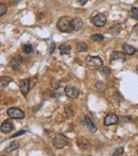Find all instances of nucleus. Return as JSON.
Segmentation results:
<instances>
[{"instance_id": "f257e3e1", "label": "nucleus", "mask_w": 138, "mask_h": 156, "mask_svg": "<svg viewBox=\"0 0 138 156\" xmlns=\"http://www.w3.org/2000/svg\"><path fill=\"white\" fill-rule=\"evenodd\" d=\"M56 27L61 32H66V33H69V32L74 30L72 27H71V20L68 16H63V17L58 19Z\"/></svg>"}, {"instance_id": "f03ea898", "label": "nucleus", "mask_w": 138, "mask_h": 156, "mask_svg": "<svg viewBox=\"0 0 138 156\" xmlns=\"http://www.w3.org/2000/svg\"><path fill=\"white\" fill-rule=\"evenodd\" d=\"M86 65L92 70H98L103 66V61L99 56H89L86 60Z\"/></svg>"}, {"instance_id": "7ed1b4c3", "label": "nucleus", "mask_w": 138, "mask_h": 156, "mask_svg": "<svg viewBox=\"0 0 138 156\" xmlns=\"http://www.w3.org/2000/svg\"><path fill=\"white\" fill-rule=\"evenodd\" d=\"M52 144H53V146H54L55 149H63V148H65L66 146H67L68 140L64 135L58 134V135H55V137L53 138Z\"/></svg>"}, {"instance_id": "20e7f679", "label": "nucleus", "mask_w": 138, "mask_h": 156, "mask_svg": "<svg viewBox=\"0 0 138 156\" xmlns=\"http://www.w3.org/2000/svg\"><path fill=\"white\" fill-rule=\"evenodd\" d=\"M8 116L10 118H13V119H24L26 117L24 110L18 108V107H11L8 110Z\"/></svg>"}, {"instance_id": "39448f33", "label": "nucleus", "mask_w": 138, "mask_h": 156, "mask_svg": "<svg viewBox=\"0 0 138 156\" xmlns=\"http://www.w3.org/2000/svg\"><path fill=\"white\" fill-rule=\"evenodd\" d=\"M106 21H107V18H106V16H105L104 14H102V13L97 14V15L92 16V25L96 26V27H98V28L103 27V26L106 24Z\"/></svg>"}, {"instance_id": "423d86ee", "label": "nucleus", "mask_w": 138, "mask_h": 156, "mask_svg": "<svg viewBox=\"0 0 138 156\" xmlns=\"http://www.w3.org/2000/svg\"><path fill=\"white\" fill-rule=\"evenodd\" d=\"M64 92H65V95L70 99H77L78 97H79V95H80L79 89L74 87V86H66L64 89Z\"/></svg>"}, {"instance_id": "0eeeda50", "label": "nucleus", "mask_w": 138, "mask_h": 156, "mask_svg": "<svg viewBox=\"0 0 138 156\" xmlns=\"http://www.w3.org/2000/svg\"><path fill=\"white\" fill-rule=\"evenodd\" d=\"M119 122V118L117 116L116 114H107L104 118V125L105 126H110L114 125V124H117Z\"/></svg>"}, {"instance_id": "6e6552de", "label": "nucleus", "mask_w": 138, "mask_h": 156, "mask_svg": "<svg viewBox=\"0 0 138 156\" xmlns=\"http://www.w3.org/2000/svg\"><path fill=\"white\" fill-rule=\"evenodd\" d=\"M30 80L29 79H24V80H20V82H19V89H20V92H21L22 95H27L29 90H30Z\"/></svg>"}, {"instance_id": "1a4fd4ad", "label": "nucleus", "mask_w": 138, "mask_h": 156, "mask_svg": "<svg viewBox=\"0 0 138 156\" xmlns=\"http://www.w3.org/2000/svg\"><path fill=\"white\" fill-rule=\"evenodd\" d=\"M14 129V126H13V123L10 121V120H6V121H3L1 126H0V131L4 133V134H9L11 132L13 131Z\"/></svg>"}, {"instance_id": "9d476101", "label": "nucleus", "mask_w": 138, "mask_h": 156, "mask_svg": "<svg viewBox=\"0 0 138 156\" xmlns=\"http://www.w3.org/2000/svg\"><path fill=\"white\" fill-rule=\"evenodd\" d=\"M83 26H84V22H83L82 19L79 18V17H76V18L71 19V27H72V29H74V31L81 30L83 28Z\"/></svg>"}, {"instance_id": "9b49d317", "label": "nucleus", "mask_w": 138, "mask_h": 156, "mask_svg": "<svg viewBox=\"0 0 138 156\" xmlns=\"http://www.w3.org/2000/svg\"><path fill=\"white\" fill-rule=\"evenodd\" d=\"M126 61V53L124 52H119V51H114L110 55V62L113 63L114 61Z\"/></svg>"}, {"instance_id": "f8f14e48", "label": "nucleus", "mask_w": 138, "mask_h": 156, "mask_svg": "<svg viewBox=\"0 0 138 156\" xmlns=\"http://www.w3.org/2000/svg\"><path fill=\"white\" fill-rule=\"evenodd\" d=\"M77 144H78V147H80L81 149H83V150H86V149H88V148L90 147V142H89V140L84 137L79 138V139L77 140Z\"/></svg>"}, {"instance_id": "ddd939ff", "label": "nucleus", "mask_w": 138, "mask_h": 156, "mask_svg": "<svg viewBox=\"0 0 138 156\" xmlns=\"http://www.w3.org/2000/svg\"><path fill=\"white\" fill-rule=\"evenodd\" d=\"M84 120H85V123H86V125H87V128H88V130L92 133H96L97 132V130H98V128L94 124V122H92V120H90V118H89L88 116H85L84 117Z\"/></svg>"}, {"instance_id": "4468645a", "label": "nucleus", "mask_w": 138, "mask_h": 156, "mask_svg": "<svg viewBox=\"0 0 138 156\" xmlns=\"http://www.w3.org/2000/svg\"><path fill=\"white\" fill-rule=\"evenodd\" d=\"M122 49H123V52L128 55H133L137 52V49H136L135 47L130 46V45H128V44H124V45H123Z\"/></svg>"}, {"instance_id": "2eb2a0df", "label": "nucleus", "mask_w": 138, "mask_h": 156, "mask_svg": "<svg viewBox=\"0 0 138 156\" xmlns=\"http://www.w3.org/2000/svg\"><path fill=\"white\" fill-rule=\"evenodd\" d=\"M60 52L62 55H69L71 53V47L68 44H63L60 47Z\"/></svg>"}, {"instance_id": "dca6fc26", "label": "nucleus", "mask_w": 138, "mask_h": 156, "mask_svg": "<svg viewBox=\"0 0 138 156\" xmlns=\"http://www.w3.org/2000/svg\"><path fill=\"white\" fill-rule=\"evenodd\" d=\"M12 81V78L10 77H0V89H4Z\"/></svg>"}, {"instance_id": "f3484780", "label": "nucleus", "mask_w": 138, "mask_h": 156, "mask_svg": "<svg viewBox=\"0 0 138 156\" xmlns=\"http://www.w3.org/2000/svg\"><path fill=\"white\" fill-rule=\"evenodd\" d=\"M100 73H101L102 77L108 78L110 76V68L105 67V66H102V67L100 68Z\"/></svg>"}, {"instance_id": "a211bd4d", "label": "nucleus", "mask_w": 138, "mask_h": 156, "mask_svg": "<svg viewBox=\"0 0 138 156\" xmlns=\"http://www.w3.org/2000/svg\"><path fill=\"white\" fill-rule=\"evenodd\" d=\"M10 66H11L12 69H14V70H18L19 68H20V63H19L18 58H13L12 61H11V63H10Z\"/></svg>"}, {"instance_id": "6ab92c4d", "label": "nucleus", "mask_w": 138, "mask_h": 156, "mask_svg": "<svg viewBox=\"0 0 138 156\" xmlns=\"http://www.w3.org/2000/svg\"><path fill=\"white\" fill-rule=\"evenodd\" d=\"M18 148H19V142L18 141H14V142H12L9 147L6 148V152H12V151H14V150H17Z\"/></svg>"}, {"instance_id": "aec40b11", "label": "nucleus", "mask_w": 138, "mask_h": 156, "mask_svg": "<svg viewBox=\"0 0 138 156\" xmlns=\"http://www.w3.org/2000/svg\"><path fill=\"white\" fill-rule=\"evenodd\" d=\"M77 51L78 52H85L87 51V45L84 42H80L77 45Z\"/></svg>"}, {"instance_id": "412c9836", "label": "nucleus", "mask_w": 138, "mask_h": 156, "mask_svg": "<svg viewBox=\"0 0 138 156\" xmlns=\"http://www.w3.org/2000/svg\"><path fill=\"white\" fill-rule=\"evenodd\" d=\"M22 50H24V52H25V53L29 54V53H31V52L33 51V46H32V45H30V44H26V45H24V46H22Z\"/></svg>"}, {"instance_id": "4be33fe9", "label": "nucleus", "mask_w": 138, "mask_h": 156, "mask_svg": "<svg viewBox=\"0 0 138 156\" xmlns=\"http://www.w3.org/2000/svg\"><path fill=\"white\" fill-rule=\"evenodd\" d=\"M95 87H96V89H97L99 92H103L105 89H106V86H105L102 82H98L97 84H96Z\"/></svg>"}, {"instance_id": "5701e85b", "label": "nucleus", "mask_w": 138, "mask_h": 156, "mask_svg": "<svg viewBox=\"0 0 138 156\" xmlns=\"http://www.w3.org/2000/svg\"><path fill=\"white\" fill-rule=\"evenodd\" d=\"M131 16H132L133 19H135V20H138V8H132L131 9V12H130Z\"/></svg>"}, {"instance_id": "b1692460", "label": "nucleus", "mask_w": 138, "mask_h": 156, "mask_svg": "<svg viewBox=\"0 0 138 156\" xmlns=\"http://www.w3.org/2000/svg\"><path fill=\"white\" fill-rule=\"evenodd\" d=\"M103 40H104V36L101 34H95L92 36V40H94V42H102Z\"/></svg>"}, {"instance_id": "393cba45", "label": "nucleus", "mask_w": 138, "mask_h": 156, "mask_svg": "<svg viewBox=\"0 0 138 156\" xmlns=\"http://www.w3.org/2000/svg\"><path fill=\"white\" fill-rule=\"evenodd\" d=\"M6 11H8V6H6V4H4V3H0V17L6 14Z\"/></svg>"}, {"instance_id": "a878e982", "label": "nucleus", "mask_w": 138, "mask_h": 156, "mask_svg": "<svg viewBox=\"0 0 138 156\" xmlns=\"http://www.w3.org/2000/svg\"><path fill=\"white\" fill-rule=\"evenodd\" d=\"M123 152H124V150H123V148H118L115 152L113 153V155L114 156H117V155H122L123 154Z\"/></svg>"}, {"instance_id": "bb28decb", "label": "nucleus", "mask_w": 138, "mask_h": 156, "mask_svg": "<svg viewBox=\"0 0 138 156\" xmlns=\"http://www.w3.org/2000/svg\"><path fill=\"white\" fill-rule=\"evenodd\" d=\"M51 86H52L54 89H58L60 87V82H58V80H52L51 81Z\"/></svg>"}, {"instance_id": "cd10ccee", "label": "nucleus", "mask_w": 138, "mask_h": 156, "mask_svg": "<svg viewBox=\"0 0 138 156\" xmlns=\"http://www.w3.org/2000/svg\"><path fill=\"white\" fill-rule=\"evenodd\" d=\"M65 113H66V116L67 117H71L74 116V112H72V110H71V107L69 108V107H66V110H65Z\"/></svg>"}, {"instance_id": "c85d7f7f", "label": "nucleus", "mask_w": 138, "mask_h": 156, "mask_svg": "<svg viewBox=\"0 0 138 156\" xmlns=\"http://www.w3.org/2000/svg\"><path fill=\"white\" fill-rule=\"evenodd\" d=\"M25 133H26V131H25V130H22V131L17 132L16 134L12 135V137H13V138H14V137H18V136H20V135H22V134H25Z\"/></svg>"}, {"instance_id": "c756f323", "label": "nucleus", "mask_w": 138, "mask_h": 156, "mask_svg": "<svg viewBox=\"0 0 138 156\" xmlns=\"http://www.w3.org/2000/svg\"><path fill=\"white\" fill-rule=\"evenodd\" d=\"M54 49H55V44L54 43H52L51 44V45H50V53H51V54H52L53 52H54Z\"/></svg>"}, {"instance_id": "7c9ffc66", "label": "nucleus", "mask_w": 138, "mask_h": 156, "mask_svg": "<svg viewBox=\"0 0 138 156\" xmlns=\"http://www.w3.org/2000/svg\"><path fill=\"white\" fill-rule=\"evenodd\" d=\"M78 1H79V3H80L81 6H84V4H86V3H87V1H88V0H78Z\"/></svg>"}, {"instance_id": "2f4dec72", "label": "nucleus", "mask_w": 138, "mask_h": 156, "mask_svg": "<svg viewBox=\"0 0 138 156\" xmlns=\"http://www.w3.org/2000/svg\"><path fill=\"white\" fill-rule=\"evenodd\" d=\"M133 33L138 34V25H136L135 27H134V29H133Z\"/></svg>"}, {"instance_id": "473e14b6", "label": "nucleus", "mask_w": 138, "mask_h": 156, "mask_svg": "<svg viewBox=\"0 0 138 156\" xmlns=\"http://www.w3.org/2000/svg\"><path fill=\"white\" fill-rule=\"evenodd\" d=\"M137 154H138V151H137Z\"/></svg>"}]
</instances>
